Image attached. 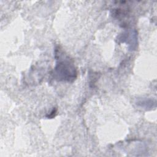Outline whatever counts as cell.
Returning a JSON list of instances; mask_svg holds the SVG:
<instances>
[{"mask_svg": "<svg viewBox=\"0 0 157 157\" xmlns=\"http://www.w3.org/2000/svg\"><path fill=\"white\" fill-rule=\"evenodd\" d=\"M56 58L55 77L60 81H74L77 77V71L73 61L59 50L56 52Z\"/></svg>", "mask_w": 157, "mask_h": 157, "instance_id": "obj_1", "label": "cell"}, {"mask_svg": "<svg viewBox=\"0 0 157 157\" xmlns=\"http://www.w3.org/2000/svg\"><path fill=\"white\" fill-rule=\"evenodd\" d=\"M122 42H127L129 45V48L131 50H134L137 45V36L136 31H132L130 33H124L121 34L118 38Z\"/></svg>", "mask_w": 157, "mask_h": 157, "instance_id": "obj_2", "label": "cell"}, {"mask_svg": "<svg viewBox=\"0 0 157 157\" xmlns=\"http://www.w3.org/2000/svg\"><path fill=\"white\" fill-rule=\"evenodd\" d=\"M137 104L143 109L148 110L153 107V105L155 104V102L151 99H143L139 101Z\"/></svg>", "mask_w": 157, "mask_h": 157, "instance_id": "obj_3", "label": "cell"}]
</instances>
